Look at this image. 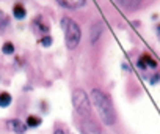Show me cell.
<instances>
[{"label": "cell", "instance_id": "9", "mask_svg": "<svg viewBox=\"0 0 160 134\" xmlns=\"http://www.w3.org/2000/svg\"><path fill=\"white\" fill-rule=\"evenodd\" d=\"M41 123H42V118L41 117H36V115H28L27 120H25L27 128H38Z\"/></svg>", "mask_w": 160, "mask_h": 134}, {"label": "cell", "instance_id": "2", "mask_svg": "<svg viewBox=\"0 0 160 134\" xmlns=\"http://www.w3.org/2000/svg\"><path fill=\"white\" fill-rule=\"evenodd\" d=\"M60 27L64 30V41H66V47L69 51L75 49L80 43V38H82V30H80L78 24L74 22L69 18H63L60 21Z\"/></svg>", "mask_w": 160, "mask_h": 134}, {"label": "cell", "instance_id": "14", "mask_svg": "<svg viewBox=\"0 0 160 134\" xmlns=\"http://www.w3.org/2000/svg\"><path fill=\"white\" fill-rule=\"evenodd\" d=\"M118 2L124 7V8H135L138 3H140V0H118Z\"/></svg>", "mask_w": 160, "mask_h": 134}, {"label": "cell", "instance_id": "4", "mask_svg": "<svg viewBox=\"0 0 160 134\" xmlns=\"http://www.w3.org/2000/svg\"><path fill=\"white\" fill-rule=\"evenodd\" d=\"M102 33H104V24L101 21L94 22L91 25V30H90V41H91V44H96L98 40L102 36Z\"/></svg>", "mask_w": 160, "mask_h": 134}, {"label": "cell", "instance_id": "5", "mask_svg": "<svg viewBox=\"0 0 160 134\" xmlns=\"http://www.w3.org/2000/svg\"><path fill=\"white\" fill-rule=\"evenodd\" d=\"M7 126H8L10 131H13V132H16V134H24V132L27 131V125L22 123V121L18 120V118L8 120V121H7Z\"/></svg>", "mask_w": 160, "mask_h": 134}, {"label": "cell", "instance_id": "15", "mask_svg": "<svg viewBox=\"0 0 160 134\" xmlns=\"http://www.w3.org/2000/svg\"><path fill=\"white\" fill-rule=\"evenodd\" d=\"M52 43H53V38H52L50 35H46V36H42V38L39 40V44H41L42 47H50Z\"/></svg>", "mask_w": 160, "mask_h": 134}, {"label": "cell", "instance_id": "19", "mask_svg": "<svg viewBox=\"0 0 160 134\" xmlns=\"http://www.w3.org/2000/svg\"><path fill=\"white\" fill-rule=\"evenodd\" d=\"M53 134H66V132H64V129H55Z\"/></svg>", "mask_w": 160, "mask_h": 134}, {"label": "cell", "instance_id": "7", "mask_svg": "<svg viewBox=\"0 0 160 134\" xmlns=\"http://www.w3.org/2000/svg\"><path fill=\"white\" fill-rule=\"evenodd\" d=\"M82 132H83V134H101L98 125H96L93 120H90V118L82 123Z\"/></svg>", "mask_w": 160, "mask_h": 134}, {"label": "cell", "instance_id": "6", "mask_svg": "<svg viewBox=\"0 0 160 134\" xmlns=\"http://www.w3.org/2000/svg\"><path fill=\"white\" fill-rule=\"evenodd\" d=\"M87 0H57V3L63 8L68 10H77V8H82L85 5Z\"/></svg>", "mask_w": 160, "mask_h": 134}, {"label": "cell", "instance_id": "8", "mask_svg": "<svg viewBox=\"0 0 160 134\" xmlns=\"http://www.w3.org/2000/svg\"><path fill=\"white\" fill-rule=\"evenodd\" d=\"M13 16H14L18 21H21V19H24V18L27 16V11H25V8H24L21 3H16V5L13 7Z\"/></svg>", "mask_w": 160, "mask_h": 134}, {"label": "cell", "instance_id": "13", "mask_svg": "<svg viewBox=\"0 0 160 134\" xmlns=\"http://www.w3.org/2000/svg\"><path fill=\"white\" fill-rule=\"evenodd\" d=\"M2 52L7 54V55H13L14 54V44L11 41H5L3 46H2Z\"/></svg>", "mask_w": 160, "mask_h": 134}, {"label": "cell", "instance_id": "11", "mask_svg": "<svg viewBox=\"0 0 160 134\" xmlns=\"http://www.w3.org/2000/svg\"><path fill=\"white\" fill-rule=\"evenodd\" d=\"M11 101H13V98H11V95L8 93V92H2L0 93V107H8L10 104H11Z\"/></svg>", "mask_w": 160, "mask_h": 134}, {"label": "cell", "instance_id": "10", "mask_svg": "<svg viewBox=\"0 0 160 134\" xmlns=\"http://www.w3.org/2000/svg\"><path fill=\"white\" fill-rule=\"evenodd\" d=\"M33 25L38 27V32H42V33H49V25L42 22V16H36V19L33 21Z\"/></svg>", "mask_w": 160, "mask_h": 134}, {"label": "cell", "instance_id": "1", "mask_svg": "<svg viewBox=\"0 0 160 134\" xmlns=\"http://www.w3.org/2000/svg\"><path fill=\"white\" fill-rule=\"evenodd\" d=\"M91 99H93V104H94L102 123L107 125V126L115 125L116 123V114H115V107H113V103L108 98V95L104 93L102 90L94 88L91 92Z\"/></svg>", "mask_w": 160, "mask_h": 134}, {"label": "cell", "instance_id": "17", "mask_svg": "<svg viewBox=\"0 0 160 134\" xmlns=\"http://www.w3.org/2000/svg\"><path fill=\"white\" fill-rule=\"evenodd\" d=\"M137 66H138L140 70H148V68H146V65H144V62H143L141 58H138V60H137Z\"/></svg>", "mask_w": 160, "mask_h": 134}, {"label": "cell", "instance_id": "18", "mask_svg": "<svg viewBox=\"0 0 160 134\" xmlns=\"http://www.w3.org/2000/svg\"><path fill=\"white\" fill-rule=\"evenodd\" d=\"M155 33H157V38L160 40V24H158V25L155 27Z\"/></svg>", "mask_w": 160, "mask_h": 134}, {"label": "cell", "instance_id": "12", "mask_svg": "<svg viewBox=\"0 0 160 134\" xmlns=\"http://www.w3.org/2000/svg\"><path fill=\"white\" fill-rule=\"evenodd\" d=\"M141 60L144 62L146 68H151V70H155V68H157V62H155L149 54H143V55H141Z\"/></svg>", "mask_w": 160, "mask_h": 134}, {"label": "cell", "instance_id": "16", "mask_svg": "<svg viewBox=\"0 0 160 134\" xmlns=\"http://www.w3.org/2000/svg\"><path fill=\"white\" fill-rule=\"evenodd\" d=\"M158 81H160V74H154L152 78H149V84H152V85L157 84Z\"/></svg>", "mask_w": 160, "mask_h": 134}, {"label": "cell", "instance_id": "3", "mask_svg": "<svg viewBox=\"0 0 160 134\" xmlns=\"http://www.w3.org/2000/svg\"><path fill=\"white\" fill-rule=\"evenodd\" d=\"M72 106H74L75 112L80 117H85V118L90 117V114H91V103H90L88 95L82 88H75L72 92Z\"/></svg>", "mask_w": 160, "mask_h": 134}]
</instances>
